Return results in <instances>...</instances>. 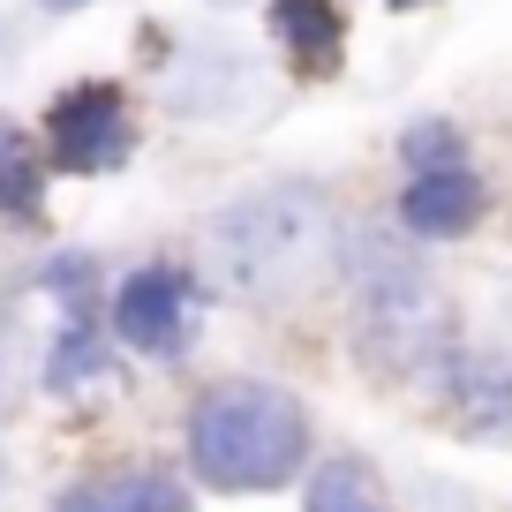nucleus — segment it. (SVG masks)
I'll list each match as a JSON object with an SVG mask.
<instances>
[{"mask_svg":"<svg viewBox=\"0 0 512 512\" xmlns=\"http://www.w3.org/2000/svg\"><path fill=\"white\" fill-rule=\"evenodd\" d=\"M309 467V407L272 377H226L189 407V475L219 497L287 490Z\"/></svg>","mask_w":512,"mask_h":512,"instance_id":"f257e3e1","label":"nucleus"},{"mask_svg":"<svg viewBox=\"0 0 512 512\" xmlns=\"http://www.w3.org/2000/svg\"><path fill=\"white\" fill-rule=\"evenodd\" d=\"M347 272H354V317H362L369 362L400 369V377H445V362L460 347H452V309L437 294V279L384 234L347 241Z\"/></svg>","mask_w":512,"mask_h":512,"instance_id":"f03ea898","label":"nucleus"},{"mask_svg":"<svg viewBox=\"0 0 512 512\" xmlns=\"http://www.w3.org/2000/svg\"><path fill=\"white\" fill-rule=\"evenodd\" d=\"M324 249V196L317 189H256L211 219V256L226 287H287Z\"/></svg>","mask_w":512,"mask_h":512,"instance_id":"7ed1b4c3","label":"nucleus"},{"mask_svg":"<svg viewBox=\"0 0 512 512\" xmlns=\"http://www.w3.org/2000/svg\"><path fill=\"white\" fill-rule=\"evenodd\" d=\"M128 151H136V128H128V91L121 83H68L46 106L53 174H106Z\"/></svg>","mask_w":512,"mask_h":512,"instance_id":"20e7f679","label":"nucleus"},{"mask_svg":"<svg viewBox=\"0 0 512 512\" xmlns=\"http://www.w3.org/2000/svg\"><path fill=\"white\" fill-rule=\"evenodd\" d=\"M189 279L174 264H136L113 287V339L136 354H181L189 347Z\"/></svg>","mask_w":512,"mask_h":512,"instance_id":"39448f33","label":"nucleus"},{"mask_svg":"<svg viewBox=\"0 0 512 512\" xmlns=\"http://www.w3.org/2000/svg\"><path fill=\"white\" fill-rule=\"evenodd\" d=\"M437 392H445V415L460 437H475V445H505L512 437V354L460 347L445 362V377H437Z\"/></svg>","mask_w":512,"mask_h":512,"instance_id":"423d86ee","label":"nucleus"},{"mask_svg":"<svg viewBox=\"0 0 512 512\" xmlns=\"http://www.w3.org/2000/svg\"><path fill=\"white\" fill-rule=\"evenodd\" d=\"M482 211H490L482 174H475V166H445V174H407L392 219H400L407 241H460V234L482 226Z\"/></svg>","mask_w":512,"mask_h":512,"instance_id":"0eeeda50","label":"nucleus"},{"mask_svg":"<svg viewBox=\"0 0 512 512\" xmlns=\"http://www.w3.org/2000/svg\"><path fill=\"white\" fill-rule=\"evenodd\" d=\"M53 512H196V490L174 467H113L53 497Z\"/></svg>","mask_w":512,"mask_h":512,"instance_id":"6e6552de","label":"nucleus"},{"mask_svg":"<svg viewBox=\"0 0 512 512\" xmlns=\"http://www.w3.org/2000/svg\"><path fill=\"white\" fill-rule=\"evenodd\" d=\"M272 38L294 68L309 76H332L339 68V46H347V23H339L332 0H272Z\"/></svg>","mask_w":512,"mask_h":512,"instance_id":"1a4fd4ad","label":"nucleus"},{"mask_svg":"<svg viewBox=\"0 0 512 512\" xmlns=\"http://www.w3.org/2000/svg\"><path fill=\"white\" fill-rule=\"evenodd\" d=\"M46 144H31L8 113H0V219H16V226H38V204H46Z\"/></svg>","mask_w":512,"mask_h":512,"instance_id":"9d476101","label":"nucleus"},{"mask_svg":"<svg viewBox=\"0 0 512 512\" xmlns=\"http://www.w3.org/2000/svg\"><path fill=\"white\" fill-rule=\"evenodd\" d=\"M302 512H392L369 475V460L339 452V460H317L309 467V490H302Z\"/></svg>","mask_w":512,"mask_h":512,"instance_id":"9b49d317","label":"nucleus"},{"mask_svg":"<svg viewBox=\"0 0 512 512\" xmlns=\"http://www.w3.org/2000/svg\"><path fill=\"white\" fill-rule=\"evenodd\" d=\"M106 369H113V347L98 339L91 309H76V317L61 324V339H53V354H46V384L53 392H76V384H98Z\"/></svg>","mask_w":512,"mask_h":512,"instance_id":"f8f14e48","label":"nucleus"},{"mask_svg":"<svg viewBox=\"0 0 512 512\" xmlns=\"http://www.w3.org/2000/svg\"><path fill=\"white\" fill-rule=\"evenodd\" d=\"M400 159H407V174H445V166H467L460 121H437V113L407 121V128H400Z\"/></svg>","mask_w":512,"mask_h":512,"instance_id":"ddd939ff","label":"nucleus"},{"mask_svg":"<svg viewBox=\"0 0 512 512\" xmlns=\"http://www.w3.org/2000/svg\"><path fill=\"white\" fill-rule=\"evenodd\" d=\"M91 279H98V264H91L83 249H68V256H46L38 287H46V294H61V302H68V317H76V309H91Z\"/></svg>","mask_w":512,"mask_h":512,"instance_id":"4468645a","label":"nucleus"},{"mask_svg":"<svg viewBox=\"0 0 512 512\" xmlns=\"http://www.w3.org/2000/svg\"><path fill=\"white\" fill-rule=\"evenodd\" d=\"M46 16H76V8H91V0H38Z\"/></svg>","mask_w":512,"mask_h":512,"instance_id":"2eb2a0df","label":"nucleus"},{"mask_svg":"<svg viewBox=\"0 0 512 512\" xmlns=\"http://www.w3.org/2000/svg\"><path fill=\"white\" fill-rule=\"evenodd\" d=\"M384 8H422V0H384Z\"/></svg>","mask_w":512,"mask_h":512,"instance_id":"dca6fc26","label":"nucleus"}]
</instances>
